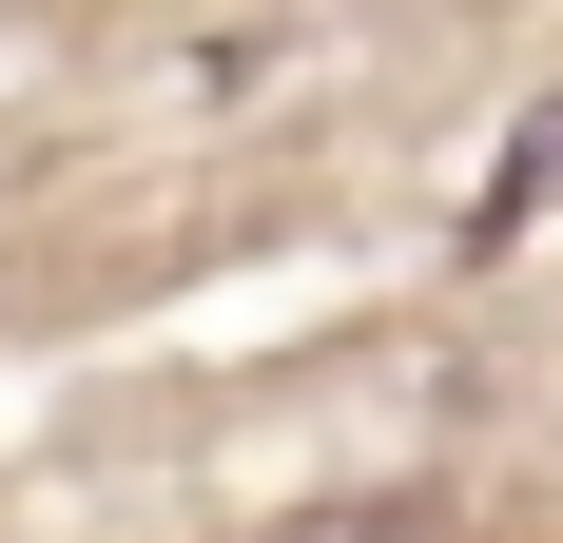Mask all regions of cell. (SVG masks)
Wrapping results in <instances>:
<instances>
[{
	"instance_id": "1",
	"label": "cell",
	"mask_w": 563,
	"mask_h": 543,
	"mask_svg": "<svg viewBox=\"0 0 563 543\" xmlns=\"http://www.w3.org/2000/svg\"><path fill=\"white\" fill-rule=\"evenodd\" d=\"M544 195H563V98L525 117V136H506V175L466 195V253H506V233H544Z\"/></svg>"
}]
</instances>
